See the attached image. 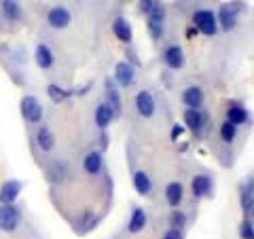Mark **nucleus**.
Here are the masks:
<instances>
[{"instance_id":"1","label":"nucleus","mask_w":254,"mask_h":239,"mask_svg":"<svg viewBox=\"0 0 254 239\" xmlns=\"http://www.w3.org/2000/svg\"><path fill=\"white\" fill-rule=\"evenodd\" d=\"M246 9V4L242 0H235V2H229V4H222L218 13H216V21L218 26L225 30V32H231L235 26H237V17H240V13Z\"/></svg>"},{"instance_id":"2","label":"nucleus","mask_w":254,"mask_h":239,"mask_svg":"<svg viewBox=\"0 0 254 239\" xmlns=\"http://www.w3.org/2000/svg\"><path fill=\"white\" fill-rule=\"evenodd\" d=\"M193 28L197 32H201L205 36H216L218 32V21H216V13L210 9H199L193 15Z\"/></svg>"},{"instance_id":"3","label":"nucleus","mask_w":254,"mask_h":239,"mask_svg":"<svg viewBox=\"0 0 254 239\" xmlns=\"http://www.w3.org/2000/svg\"><path fill=\"white\" fill-rule=\"evenodd\" d=\"M146 17H148L146 26H148L150 36H153V41H159L163 36V28H165V6L161 2H157Z\"/></svg>"},{"instance_id":"4","label":"nucleus","mask_w":254,"mask_h":239,"mask_svg":"<svg viewBox=\"0 0 254 239\" xmlns=\"http://www.w3.org/2000/svg\"><path fill=\"white\" fill-rule=\"evenodd\" d=\"M21 117L26 119L30 125H36L43 121V106L34 95H26L21 98Z\"/></svg>"},{"instance_id":"5","label":"nucleus","mask_w":254,"mask_h":239,"mask_svg":"<svg viewBox=\"0 0 254 239\" xmlns=\"http://www.w3.org/2000/svg\"><path fill=\"white\" fill-rule=\"evenodd\" d=\"M21 222V212L15 208L13 203H4L0 205V229L6 231V233H11L19 227Z\"/></svg>"},{"instance_id":"6","label":"nucleus","mask_w":254,"mask_h":239,"mask_svg":"<svg viewBox=\"0 0 254 239\" xmlns=\"http://www.w3.org/2000/svg\"><path fill=\"white\" fill-rule=\"evenodd\" d=\"M70 19H72V15H70L66 6H53V9L47 13V23L55 30H64L70 23Z\"/></svg>"},{"instance_id":"7","label":"nucleus","mask_w":254,"mask_h":239,"mask_svg":"<svg viewBox=\"0 0 254 239\" xmlns=\"http://www.w3.org/2000/svg\"><path fill=\"white\" fill-rule=\"evenodd\" d=\"M136 110H138V115L144 117V119L153 117L155 115V98H153V93L146 91V89L138 91V95H136Z\"/></svg>"},{"instance_id":"8","label":"nucleus","mask_w":254,"mask_h":239,"mask_svg":"<svg viewBox=\"0 0 254 239\" xmlns=\"http://www.w3.org/2000/svg\"><path fill=\"white\" fill-rule=\"evenodd\" d=\"M185 125L195 135H201L203 127H205V115L201 113L199 108H187L185 110Z\"/></svg>"},{"instance_id":"9","label":"nucleus","mask_w":254,"mask_h":239,"mask_svg":"<svg viewBox=\"0 0 254 239\" xmlns=\"http://www.w3.org/2000/svg\"><path fill=\"white\" fill-rule=\"evenodd\" d=\"M106 104L110 106V110L115 113V117L121 115L123 110V100H121V91H119V87L115 81H110L106 78Z\"/></svg>"},{"instance_id":"10","label":"nucleus","mask_w":254,"mask_h":239,"mask_svg":"<svg viewBox=\"0 0 254 239\" xmlns=\"http://www.w3.org/2000/svg\"><path fill=\"white\" fill-rule=\"evenodd\" d=\"M190 193H193L195 199H203L212 195V178L205 176V174H199L190 180Z\"/></svg>"},{"instance_id":"11","label":"nucleus","mask_w":254,"mask_h":239,"mask_svg":"<svg viewBox=\"0 0 254 239\" xmlns=\"http://www.w3.org/2000/svg\"><path fill=\"white\" fill-rule=\"evenodd\" d=\"M136 78V68L129 61H119L115 66V81L121 87H129Z\"/></svg>"},{"instance_id":"12","label":"nucleus","mask_w":254,"mask_h":239,"mask_svg":"<svg viewBox=\"0 0 254 239\" xmlns=\"http://www.w3.org/2000/svg\"><path fill=\"white\" fill-rule=\"evenodd\" d=\"M163 61H165V66H168V68L180 70L182 66H185V51H182V47L170 45L168 49L163 51Z\"/></svg>"},{"instance_id":"13","label":"nucleus","mask_w":254,"mask_h":239,"mask_svg":"<svg viewBox=\"0 0 254 239\" xmlns=\"http://www.w3.org/2000/svg\"><path fill=\"white\" fill-rule=\"evenodd\" d=\"M66 176H68V167L64 161H60V159H55V161L47 165V180H49L51 184H62V182L66 180Z\"/></svg>"},{"instance_id":"14","label":"nucleus","mask_w":254,"mask_h":239,"mask_svg":"<svg viewBox=\"0 0 254 239\" xmlns=\"http://www.w3.org/2000/svg\"><path fill=\"white\" fill-rule=\"evenodd\" d=\"M21 188H23V184L19 180H6L2 186H0V203H13L15 199L19 197V193H21Z\"/></svg>"},{"instance_id":"15","label":"nucleus","mask_w":254,"mask_h":239,"mask_svg":"<svg viewBox=\"0 0 254 239\" xmlns=\"http://www.w3.org/2000/svg\"><path fill=\"white\" fill-rule=\"evenodd\" d=\"M102 167H104V157H102V150H91V153L83 159V170L89 174V176L100 174Z\"/></svg>"},{"instance_id":"16","label":"nucleus","mask_w":254,"mask_h":239,"mask_svg":"<svg viewBox=\"0 0 254 239\" xmlns=\"http://www.w3.org/2000/svg\"><path fill=\"white\" fill-rule=\"evenodd\" d=\"M113 32H115V36L119 38L121 43H127L129 45L131 43V38H133V30H131V23L127 21L125 17H117L113 21Z\"/></svg>"},{"instance_id":"17","label":"nucleus","mask_w":254,"mask_h":239,"mask_svg":"<svg viewBox=\"0 0 254 239\" xmlns=\"http://www.w3.org/2000/svg\"><path fill=\"white\" fill-rule=\"evenodd\" d=\"M133 188H136L138 195H142V197H148L153 193V180H150V176L144 170H138L133 174Z\"/></svg>"},{"instance_id":"18","label":"nucleus","mask_w":254,"mask_h":239,"mask_svg":"<svg viewBox=\"0 0 254 239\" xmlns=\"http://www.w3.org/2000/svg\"><path fill=\"white\" fill-rule=\"evenodd\" d=\"M182 104H185L187 108H201L203 104V91L201 87H189V89H185V93H182Z\"/></svg>"},{"instance_id":"19","label":"nucleus","mask_w":254,"mask_h":239,"mask_svg":"<svg viewBox=\"0 0 254 239\" xmlns=\"http://www.w3.org/2000/svg\"><path fill=\"white\" fill-rule=\"evenodd\" d=\"M182 197H185V186H182L180 182H170V184L165 186V199H168V203L172 205V210H176L182 203Z\"/></svg>"},{"instance_id":"20","label":"nucleus","mask_w":254,"mask_h":239,"mask_svg":"<svg viewBox=\"0 0 254 239\" xmlns=\"http://www.w3.org/2000/svg\"><path fill=\"white\" fill-rule=\"evenodd\" d=\"M242 210L246 218H252V210H254V186H252V178H248V184L242 186Z\"/></svg>"},{"instance_id":"21","label":"nucleus","mask_w":254,"mask_h":239,"mask_svg":"<svg viewBox=\"0 0 254 239\" xmlns=\"http://www.w3.org/2000/svg\"><path fill=\"white\" fill-rule=\"evenodd\" d=\"M248 119H250L248 110H246L244 106H240V104H235V102L227 108V121L233 123L235 127L237 125H246V123H248Z\"/></svg>"},{"instance_id":"22","label":"nucleus","mask_w":254,"mask_h":239,"mask_svg":"<svg viewBox=\"0 0 254 239\" xmlns=\"http://www.w3.org/2000/svg\"><path fill=\"white\" fill-rule=\"evenodd\" d=\"M93 119H95V125L100 127L102 131L106 129V127L115 121V113L110 110V106L108 104H98V108H95V115H93Z\"/></svg>"},{"instance_id":"23","label":"nucleus","mask_w":254,"mask_h":239,"mask_svg":"<svg viewBox=\"0 0 254 239\" xmlns=\"http://www.w3.org/2000/svg\"><path fill=\"white\" fill-rule=\"evenodd\" d=\"M2 15L9 21H21L23 19V9L17 0H2Z\"/></svg>"},{"instance_id":"24","label":"nucleus","mask_w":254,"mask_h":239,"mask_svg":"<svg viewBox=\"0 0 254 239\" xmlns=\"http://www.w3.org/2000/svg\"><path fill=\"white\" fill-rule=\"evenodd\" d=\"M146 212L142 210V208H133V212H131V218H129V222H127V231L129 233H140L142 229L146 227Z\"/></svg>"},{"instance_id":"25","label":"nucleus","mask_w":254,"mask_h":239,"mask_svg":"<svg viewBox=\"0 0 254 239\" xmlns=\"http://www.w3.org/2000/svg\"><path fill=\"white\" fill-rule=\"evenodd\" d=\"M36 144H38V148H41V150H45V153L53 150L55 135H53V131L49 129V127H41V129L36 131Z\"/></svg>"},{"instance_id":"26","label":"nucleus","mask_w":254,"mask_h":239,"mask_svg":"<svg viewBox=\"0 0 254 239\" xmlns=\"http://www.w3.org/2000/svg\"><path fill=\"white\" fill-rule=\"evenodd\" d=\"M34 60L38 63V68H43V70L51 68L53 66V51L47 45H38L34 51Z\"/></svg>"},{"instance_id":"27","label":"nucleus","mask_w":254,"mask_h":239,"mask_svg":"<svg viewBox=\"0 0 254 239\" xmlns=\"http://www.w3.org/2000/svg\"><path fill=\"white\" fill-rule=\"evenodd\" d=\"M220 138H222V142H227V144H231V142L237 138V127L233 125V123H229V121H222V125H220Z\"/></svg>"},{"instance_id":"28","label":"nucleus","mask_w":254,"mask_h":239,"mask_svg":"<svg viewBox=\"0 0 254 239\" xmlns=\"http://www.w3.org/2000/svg\"><path fill=\"white\" fill-rule=\"evenodd\" d=\"M47 93H49V98L55 102V104H60V102H64L66 98H70V91H66V89H62L60 85H49L47 87Z\"/></svg>"},{"instance_id":"29","label":"nucleus","mask_w":254,"mask_h":239,"mask_svg":"<svg viewBox=\"0 0 254 239\" xmlns=\"http://www.w3.org/2000/svg\"><path fill=\"white\" fill-rule=\"evenodd\" d=\"M170 222H172V229L182 231V229H185V225H187V214H185V212H180L178 208H176V210H172V214H170Z\"/></svg>"},{"instance_id":"30","label":"nucleus","mask_w":254,"mask_h":239,"mask_svg":"<svg viewBox=\"0 0 254 239\" xmlns=\"http://www.w3.org/2000/svg\"><path fill=\"white\" fill-rule=\"evenodd\" d=\"M240 237L242 239H254V225L252 218H244L240 225Z\"/></svg>"},{"instance_id":"31","label":"nucleus","mask_w":254,"mask_h":239,"mask_svg":"<svg viewBox=\"0 0 254 239\" xmlns=\"http://www.w3.org/2000/svg\"><path fill=\"white\" fill-rule=\"evenodd\" d=\"M98 216H93V214H85V218L81 220V222H85L83 227H78V231H81V233H87V231H91L95 225H98Z\"/></svg>"},{"instance_id":"32","label":"nucleus","mask_w":254,"mask_h":239,"mask_svg":"<svg viewBox=\"0 0 254 239\" xmlns=\"http://www.w3.org/2000/svg\"><path fill=\"white\" fill-rule=\"evenodd\" d=\"M155 4H157V0H140V11L144 15H148L150 11H153Z\"/></svg>"},{"instance_id":"33","label":"nucleus","mask_w":254,"mask_h":239,"mask_svg":"<svg viewBox=\"0 0 254 239\" xmlns=\"http://www.w3.org/2000/svg\"><path fill=\"white\" fill-rule=\"evenodd\" d=\"M163 239H185V237H182V231H178V229H170V231H165Z\"/></svg>"},{"instance_id":"34","label":"nucleus","mask_w":254,"mask_h":239,"mask_svg":"<svg viewBox=\"0 0 254 239\" xmlns=\"http://www.w3.org/2000/svg\"><path fill=\"white\" fill-rule=\"evenodd\" d=\"M182 133H185V127H182V125H174V127H172V140H174V142H178Z\"/></svg>"},{"instance_id":"35","label":"nucleus","mask_w":254,"mask_h":239,"mask_svg":"<svg viewBox=\"0 0 254 239\" xmlns=\"http://www.w3.org/2000/svg\"><path fill=\"white\" fill-rule=\"evenodd\" d=\"M187 36H189V38H193V36H197V30H195V28H189V32H187Z\"/></svg>"},{"instance_id":"36","label":"nucleus","mask_w":254,"mask_h":239,"mask_svg":"<svg viewBox=\"0 0 254 239\" xmlns=\"http://www.w3.org/2000/svg\"><path fill=\"white\" fill-rule=\"evenodd\" d=\"M108 144V140H106V133H102V148H106Z\"/></svg>"}]
</instances>
